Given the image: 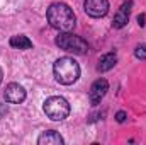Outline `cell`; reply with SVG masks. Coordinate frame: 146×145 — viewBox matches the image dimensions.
I'll list each match as a JSON object with an SVG mask.
<instances>
[{
  "label": "cell",
  "mask_w": 146,
  "mask_h": 145,
  "mask_svg": "<svg viewBox=\"0 0 146 145\" xmlns=\"http://www.w3.org/2000/svg\"><path fill=\"white\" fill-rule=\"evenodd\" d=\"M48 22L51 28L61 31V33H70L73 31L75 24H76V19H75V14L73 10L63 2H56V3H51L49 9H48Z\"/></svg>",
  "instance_id": "obj_1"
},
{
  "label": "cell",
  "mask_w": 146,
  "mask_h": 145,
  "mask_svg": "<svg viewBox=\"0 0 146 145\" xmlns=\"http://www.w3.org/2000/svg\"><path fill=\"white\" fill-rule=\"evenodd\" d=\"M53 72H54V77H56V80L60 84L72 85L80 77V65L70 56H63V58L54 62Z\"/></svg>",
  "instance_id": "obj_2"
},
{
  "label": "cell",
  "mask_w": 146,
  "mask_h": 145,
  "mask_svg": "<svg viewBox=\"0 0 146 145\" xmlns=\"http://www.w3.org/2000/svg\"><path fill=\"white\" fill-rule=\"evenodd\" d=\"M44 113L49 119L53 121H61L70 114V104L65 97L61 96H53L49 99H46L44 103Z\"/></svg>",
  "instance_id": "obj_3"
},
{
  "label": "cell",
  "mask_w": 146,
  "mask_h": 145,
  "mask_svg": "<svg viewBox=\"0 0 146 145\" xmlns=\"http://www.w3.org/2000/svg\"><path fill=\"white\" fill-rule=\"evenodd\" d=\"M56 46H60L65 51L75 53V55H83L88 50L87 41L83 38L76 36V34H72V33H61L56 38Z\"/></svg>",
  "instance_id": "obj_4"
},
{
  "label": "cell",
  "mask_w": 146,
  "mask_h": 145,
  "mask_svg": "<svg viewBox=\"0 0 146 145\" xmlns=\"http://www.w3.org/2000/svg\"><path fill=\"white\" fill-rule=\"evenodd\" d=\"M107 91H109V82H107L106 79H97V80L92 84L90 91H88L90 104H92V106L100 104V101H102V97L107 94Z\"/></svg>",
  "instance_id": "obj_5"
},
{
  "label": "cell",
  "mask_w": 146,
  "mask_h": 145,
  "mask_svg": "<svg viewBox=\"0 0 146 145\" xmlns=\"http://www.w3.org/2000/svg\"><path fill=\"white\" fill-rule=\"evenodd\" d=\"M83 9L90 17H104L109 12V0H85Z\"/></svg>",
  "instance_id": "obj_6"
},
{
  "label": "cell",
  "mask_w": 146,
  "mask_h": 145,
  "mask_svg": "<svg viewBox=\"0 0 146 145\" xmlns=\"http://www.w3.org/2000/svg\"><path fill=\"white\" fill-rule=\"evenodd\" d=\"M24 99H26V91H24L22 85L12 82V84H9V85L5 87V101H9V103H12V104H19V103H22Z\"/></svg>",
  "instance_id": "obj_7"
},
{
  "label": "cell",
  "mask_w": 146,
  "mask_h": 145,
  "mask_svg": "<svg viewBox=\"0 0 146 145\" xmlns=\"http://www.w3.org/2000/svg\"><path fill=\"white\" fill-rule=\"evenodd\" d=\"M131 7H133V2H131V0L121 5V9H119L117 14L114 15V22H112V26H114L115 29H122V28L127 24L129 14H131Z\"/></svg>",
  "instance_id": "obj_8"
},
{
  "label": "cell",
  "mask_w": 146,
  "mask_h": 145,
  "mask_svg": "<svg viewBox=\"0 0 146 145\" xmlns=\"http://www.w3.org/2000/svg\"><path fill=\"white\" fill-rule=\"evenodd\" d=\"M63 142H65L63 137H61L58 132H54V130L44 132V133L37 138V144L39 145H61Z\"/></svg>",
  "instance_id": "obj_9"
},
{
  "label": "cell",
  "mask_w": 146,
  "mask_h": 145,
  "mask_svg": "<svg viewBox=\"0 0 146 145\" xmlns=\"http://www.w3.org/2000/svg\"><path fill=\"white\" fill-rule=\"evenodd\" d=\"M115 63H117V55H115V53H107V55H104V56L99 60L97 68H99L100 72H107L110 68H114Z\"/></svg>",
  "instance_id": "obj_10"
},
{
  "label": "cell",
  "mask_w": 146,
  "mask_h": 145,
  "mask_svg": "<svg viewBox=\"0 0 146 145\" xmlns=\"http://www.w3.org/2000/svg\"><path fill=\"white\" fill-rule=\"evenodd\" d=\"M10 46H12V48H17V50H29V48L33 46V41L27 36L17 34V36L10 38Z\"/></svg>",
  "instance_id": "obj_11"
},
{
  "label": "cell",
  "mask_w": 146,
  "mask_h": 145,
  "mask_svg": "<svg viewBox=\"0 0 146 145\" xmlns=\"http://www.w3.org/2000/svg\"><path fill=\"white\" fill-rule=\"evenodd\" d=\"M134 55H136V58H139V60H146V44H139V46L134 50Z\"/></svg>",
  "instance_id": "obj_12"
},
{
  "label": "cell",
  "mask_w": 146,
  "mask_h": 145,
  "mask_svg": "<svg viewBox=\"0 0 146 145\" xmlns=\"http://www.w3.org/2000/svg\"><path fill=\"white\" fill-rule=\"evenodd\" d=\"M115 119H117L119 123H124V121H126V113H124V111H119V113L115 114Z\"/></svg>",
  "instance_id": "obj_13"
},
{
  "label": "cell",
  "mask_w": 146,
  "mask_h": 145,
  "mask_svg": "<svg viewBox=\"0 0 146 145\" xmlns=\"http://www.w3.org/2000/svg\"><path fill=\"white\" fill-rule=\"evenodd\" d=\"M138 22H139V26H145V15H139L138 17Z\"/></svg>",
  "instance_id": "obj_14"
},
{
  "label": "cell",
  "mask_w": 146,
  "mask_h": 145,
  "mask_svg": "<svg viewBox=\"0 0 146 145\" xmlns=\"http://www.w3.org/2000/svg\"><path fill=\"white\" fill-rule=\"evenodd\" d=\"M2 79H3V73H2V68H0V82H2Z\"/></svg>",
  "instance_id": "obj_15"
}]
</instances>
